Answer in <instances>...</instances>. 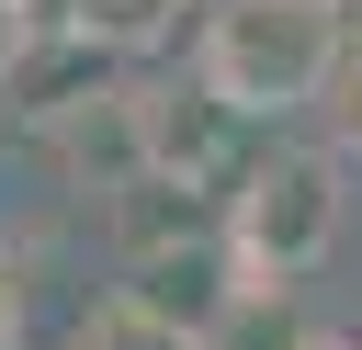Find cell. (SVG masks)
<instances>
[{
    "instance_id": "cell-3",
    "label": "cell",
    "mask_w": 362,
    "mask_h": 350,
    "mask_svg": "<svg viewBox=\"0 0 362 350\" xmlns=\"http://www.w3.org/2000/svg\"><path fill=\"white\" fill-rule=\"evenodd\" d=\"M79 45H113V56H147V45H170L181 34V11L192 0H45Z\"/></svg>"
},
{
    "instance_id": "cell-4",
    "label": "cell",
    "mask_w": 362,
    "mask_h": 350,
    "mask_svg": "<svg viewBox=\"0 0 362 350\" xmlns=\"http://www.w3.org/2000/svg\"><path fill=\"white\" fill-rule=\"evenodd\" d=\"M68 350H192V327H170L158 305H136V294H124V305H90V327H79Z\"/></svg>"
},
{
    "instance_id": "cell-5",
    "label": "cell",
    "mask_w": 362,
    "mask_h": 350,
    "mask_svg": "<svg viewBox=\"0 0 362 350\" xmlns=\"http://www.w3.org/2000/svg\"><path fill=\"white\" fill-rule=\"evenodd\" d=\"M317 113H328V135H339V147H362V34L339 45V68H328V90H317Z\"/></svg>"
},
{
    "instance_id": "cell-1",
    "label": "cell",
    "mask_w": 362,
    "mask_h": 350,
    "mask_svg": "<svg viewBox=\"0 0 362 350\" xmlns=\"http://www.w3.org/2000/svg\"><path fill=\"white\" fill-rule=\"evenodd\" d=\"M339 45H351L339 0H215L204 45H192V79L215 102H238L249 124H272V113H305L328 90Z\"/></svg>"
},
{
    "instance_id": "cell-2",
    "label": "cell",
    "mask_w": 362,
    "mask_h": 350,
    "mask_svg": "<svg viewBox=\"0 0 362 350\" xmlns=\"http://www.w3.org/2000/svg\"><path fill=\"white\" fill-rule=\"evenodd\" d=\"M339 158L328 147H272L238 169V215H226V248L249 282H305L328 248H339Z\"/></svg>"
},
{
    "instance_id": "cell-6",
    "label": "cell",
    "mask_w": 362,
    "mask_h": 350,
    "mask_svg": "<svg viewBox=\"0 0 362 350\" xmlns=\"http://www.w3.org/2000/svg\"><path fill=\"white\" fill-rule=\"evenodd\" d=\"M294 350H328V339H294Z\"/></svg>"
}]
</instances>
